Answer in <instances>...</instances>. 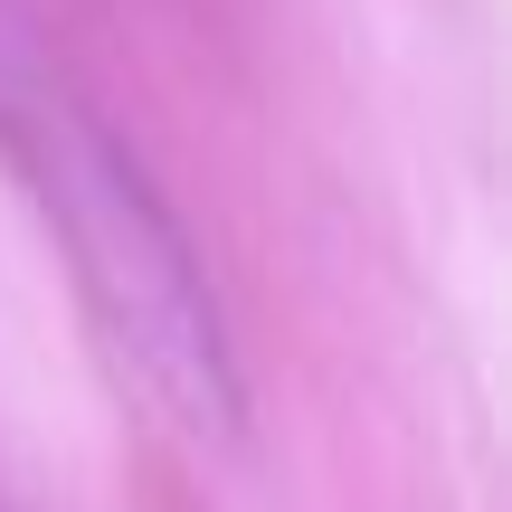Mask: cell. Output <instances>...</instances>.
<instances>
[{
	"label": "cell",
	"instance_id": "6da1fadb",
	"mask_svg": "<svg viewBox=\"0 0 512 512\" xmlns=\"http://www.w3.org/2000/svg\"><path fill=\"white\" fill-rule=\"evenodd\" d=\"M0 143H10L19 181L38 190V209H48L57 247H67V275L86 294V323L114 351V370L181 437L238 446L247 437L238 342L219 323V294H209L181 219L162 209L152 171L19 38H0Z\"/></svg>",
	"mask_w": 512,
	"mask_h": 512
}]
</instances>
